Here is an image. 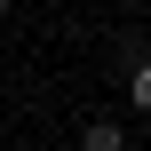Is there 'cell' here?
<instances>
[{
  "mask_svg": "<svg viewBox=\"0 0 151 151\" xmlns=\"http://www.w3.org/2000/svg\"><path fill=\"white\" fill-rule=\"evenodd\" d=\"M119 80H127V104H135V111L151 119V48L135 56V64H127V72H119Z\"/></svg>",
  "mask_w": 151,
  "mask_h": 151,
  "instance_id": "cell-1",
  "label": "cell"
},
{
  "mask_svg": "<svg viewBox=\"0 0 151 151\" xmlns=\"http://www.w3.org/2000/svg\"><path fill=\"white\" fill-rule=\"evenodd\" d=\"M80 143H88V151H119V143H127V127H119V119H88Z\"/></svg>",
  "mask_w": 151,
  "mask_h": 151,
  "instance_id": "cell-2",
  "label": "cell"
},
{
  "mask_svg": "<svg viewBox=\"0 0 151 151\" xmlns=\"http://www.w3.org/2000/svg\"><path fill=\"white\" fill-rule=\"evenodd\" d=\"M8 8H16V0H0V16H8Z\"/></svg>",
  "mask_w": 151,
  "mask_h": 151,
  "instance_id": "cell-3",
  "label": "cell"
}]
</instances>
